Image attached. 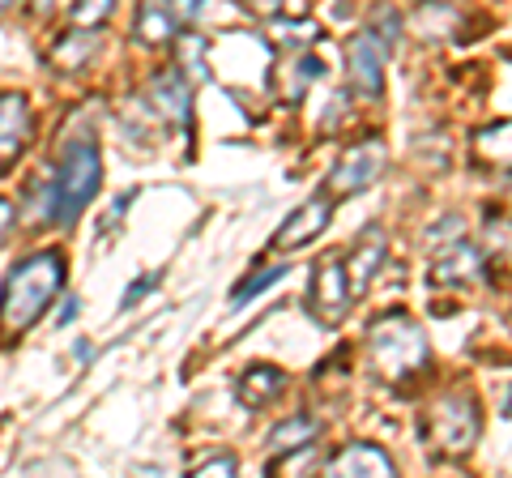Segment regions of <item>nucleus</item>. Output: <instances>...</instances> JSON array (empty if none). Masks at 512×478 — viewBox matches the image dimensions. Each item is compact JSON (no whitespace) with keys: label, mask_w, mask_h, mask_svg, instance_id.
I'll return each mask as SVG.
<instances>
[{"label":"nucleus","mask_w":512,"mask_h":478,"mask_svg":"<svg viewBox=\"0 0 512 478\" xmlns=\"http://www.w3.org/2000/svg\"><path fill=\"white\" fill-rule=\"evenodd\" d=\"M64 286V257L60 252H30L5 274L0 286V333L18 338L47 312V304Z\"/></svg>","instance_id":"1"},{"label":"nucleus","mask_w":512,"mask_h":478,"mask_svg":"<svg viewBox=\"0 0 512 478\" xmlns=\"http://www.w3.org/2000/svg\"><path fill=\"white\" fill-rule=\"evenodd\" d=\"M367 359L380 380L389 385H402V380L419 376L427 363H431V346H427V333L423 325L406 312H384L367 329Z\"/></svg>","instance_id":"2"},{"label":"nucleus","mask_w":512,"mask_h":478,"mask_svg":"<svg viewBox=\"0 0 512 478\" xmlns=\"http://www.w3.org/2000/svg\"><path fill=\"white\" fill-rule=\"evenodd\" d=\"M103 184V163H99V146L94 137H69V146L60 150L56 171L47 175V188H52V205H56V222L60 227H73L77 214L94 201Z\"/></svg>","instance_id":"3"},{"label":"nucleus","mask_w":512,"mask_h":478,"mask_svg":"<svg viewBox=\"0 0 512 478\" xmlns=\"http://www.w3.org/2000/svg\"><path fill=\"white\" fill-rule=\"evenodd\" d=\"M478 432H483V414H478L474 393L466 389H448L423 410V440L440 457H461L474 449Z\"/></svg>","instance_id":"4"},{"label":"nucleus","mask_w":512,"mask_h":478,"mask_svg":"<svg viewBox=\"0 0 512 478\" xmlns=\"http://www.w3.org/2000/svg\"><path fill=\"white\" fill-rule=\"evenodd\" d=\"M397 26L402 22H397L393 9H376L372 22L346 43V73H350V86L359 94H380L384 65H389V56L397 47Z\"/></svg>","instance_id":"5"},{"label":"nucleus","mask_w":512,"mask_h":478,"mask_svg":"<svg viewBox=\"0 0 512 478\" xmlns=\"http://www.w3.org/2000/svg\"><path fill=\"white\" fill-rule=\"evenodd\" d=\"M384 163H389V146L380 137H367V141H355L350 150H342V158L333 163L329 171V201L333 197H355L363 188H372L380 175H384Z\"/></svg>","instance_id":"6"},{"label":"nucleus","mask_w":512,"mask_h":478,"mask_svg":"<svg viewBox=\"0 0 512 478\" xmlns=\"http://www.w3.org/2000/svg\"><path fill=\"white\" fill-rule=\"evenodd\" d=\"M308 308L320 325H338L346 308H350V286L342 274V257H325L312 269V291H308Z\"/></svg>","instance_id":"7"},{"label":"nucleus","mask_w":512,"mask_h":478,"mask_svg":"<svg viewBox=\"0 0 512 478\" xmlns=\"http://www.w3.org/2000/svg\"><path fill=\"white\" fill-rule=\"evenodd\" d=\"M210 56L218 60L227 82H261V73L269 69V43L256 35H227L218 47H210Z\"/></svg>","instance_id":"8"},{"label":"nucleus","mask_w":512,"mask_h":478,"mask_svg":"<svg viewBox=\"0 0 512 478\" xmlns=\"http://www.w3.org/2000/svg\"><path fill=\"white\" fill-rule=\"evenodd\" d=\"M329 218H333V201L320 193V197H312V201H303L299 210L291 214L278 227V235H274V248H282V252H295V248H303V244H312L316 235H325V227H329Z\"/></svg>","instance_id":"9"},{"label":"nucleus","mask_w":512,"mask_h":478,"mask_svg":"<svg viewBox=\"0 0 512 478\" xmlns=\"http://www.w3.org/2000/svg\"><path fill=\"white\" fill-rule=\"evenodd\" d=\"M380 261H384V231L380 227H367L355 239V248L342 257V274H346V286H350V299L363 295L367 286H372Z\"/></svg>","instance_id":"10"},{"label":"nucleus","mask_w":512,"mask_h":478,"mask_svg":"<svg viewBox=\"0 0 512 478\" xmlns=\"http://www.w3.org/2000/svg\"><path fill=\"white\" fill-rule=\"evenodd\" d=\"M197 5H141L137 9V26L133 35L141 43H167V39H180L188 22H197Z\"/></svg>","instance_id":"11"},{"label":"nucleus","mask_w":512,"mask_h":478,"mask_svg":"<svg viewBox=\"0 0 512 478\" xmlns=\"http://www.w3.org/2000/svg\"><path fill=\"white\" fill-rule=\"evenodd\" d=\"M483 274V252L466 239H448V244L436 248V257H431V282L440 286H461Z\"/></svg>","instance_id":"12"},{"label":"nucleus","mask_w":512,"mask_h":478,"mask_svg":"<svg viewBox=\"0 0 512 478\" xmlns=\"http://www.w3.org/2000/svg\"><path fill=\"white\" fill-rule=\"evenodd\" d=\"M325 478H397V470L376 444H346V449L329 461Z\"/></svg>","instance_id":"13"},{"label":"nucleus","mask_w":512,"mask_h":478,"mask_svg":"<svg viewBox=\"0 0 512 478\" xmlns=\"http://www.w3.org/2000/svg\"><path fill=\"white\" fill-rule=\"evenodd\" d=\"M150 103L158 116H167L171 124H188V107H192V86L180 69H158L150 77Z\"/></svg>","instance_id":"14"},{"label":"nucleus","mask_w":512,"mask_h":478,"mask_svg":"<svg viewBox=\"0 0 512 478\" xmlns=\"http://www.w3.org/2000/svg\"><path fill=\"white\" fill-rule=\"evenodd\" d=\"M30 137V107L22 94L0 90V167H9L13 158L22 154Z\"/></svg>","instance_id":"15"},{"label":"nucleus","mask_w":512,"mask_h":478,"mask_svg":"<svg viewBox=\"0 0 512 478\" xmlns=\"http://www.w3.org/2000/svg\"><path fill=\"white\" fill-rule=\"evenodd\" d=\"M286 389V372L274 368V363H256V368H248L244 376H239V402L244 406H269L274 397Z\"/></svg>","instance_id":"16"},{"label":"nucleus","mask_w":512,"mask_h":478,"mask_svg":"<svg viewBox=\"0 0 512 478\" xmlns=\"http://www.w3.org/2000/svg\"><path fill=\"white\" fill-rule=\"evenodd\" d=\"M94 52H99V30H69V35H60L52 43V65L60 73H77L86 69V60H94Z\"/></svg>","instance_id":"17"},{"label":"nucleus","mask_w":512,"mask_h":478,"mask_svg":"<svg viewBox=\"0 0 512 478\" xmlns=\"http://www.w3.org/2000/svg\"><path fill=\"white\" fill-rule=\"evenodd\" d=\"M474 154H478V163H487L495 171H512V120H500V124L478 129Z\"/></svg>","instance_id":"18"},{"label":"nucleus","mask_w":512,"mask_h":478,"mask_svg":"<svg viewBox=\"0 0 512 478\" xmlns=\"http://www.w3.org/2000/svg\"><path fill=\"white\" fill-rule=\"evenodd\" d=\"M316 432H320V423L316 419H308V414H295V419H286V423H278L274 432H269V453L274 457H286V453H303V449H312V440H316Z\"/></svg>","instance_id":"19"},{"label":"nucleus","mask_w":512,"mask_h":478,"mask_svg":"<svg viewBox=\"0 0 512 478\" xmlns=\"http://www.w3.org/2000/svg\"><path fill=\"white\" fill-rule=\"evenodd\" d=\"M320 73H325V60L316 52H303L299 60H291V77H286V99H303L312 82H320Z\"/></svg>","instance_id":"20"},{"label":"nucleus","mask_w":512,"mask_h":478,"mask_svg":"<svg viewBox=\"0 0 512 478\" xmlns=\"http://www.w3.org/2000/svg\"><path fill=\"white\" fill-rule=\"evenodd\" d=\"M286 278V265H269V269H256V274L248 278V282H239L235 286V304H248L252 295H261V291H269L274 282H282Z\"/></svg>","instance_id":"21"},{"label":"nucleus","mask_w":512,"mask_h":478,"mask_svg":"<svg viewBox=\"0 0 512 478\" xmlns=\"http://www.w3.org/2000/svg\"><path fill=\"white\" fill-rule=\"evenodd\" d=\"M111 18V0H94V5H73V26L77 30H94L99 22Z\"/></svg>","instance_id":"22"},{"label":"nucleus","mask_w":512,"mask_h":478,"mask_svg":"<svg viewBox=\"0 0 512 478\" xmlns=\"http://www.w3.org/2000/svg\"><path fill=\"white\" fill-rule=\"evenodd\" d=\"M239 474V461L235 457H210L205 466H197L188 478H235Z\"/></svg>","instance_id":"23"},{"label":"nucleus","mask_w":512,"mask_h":478,"mask_svg":"<svg viewBox=\"0 0 512 478\" xmlns=\"http://www.w3.org/2000/svg\"><path fill=\"white\" fill-rule=\"evenodd\" d=\"M154 286H158L154 274H150V278H141V282H133V286H128V295H124V304H137V299L146 295V291H154Z\"/></svg>","instance_id":"24"},{"label":"nucleus","mask_w":512,"mask_h":478,"mask_svg":"<svg viewBox=\"0 0 512 478\" xmlns=\"http://www.w3.org/2000/svg\"><path fill=\"white\" fill-rule=\"evenodd\" d=\"M9 227H13V205H9L5 197H0V239L9 235Z\"/></svg>","instance_id":"25"},{"label":"nucleus","mask_w":512,"mask_h":478,"mask_svg":"<svg viewBox=\"0 0 512 478\" xmlns=\"http://www.w3.org/2000/svg\"><path fill=\"white\" fill-rule=\"evenodd\" d=\"M73 321H77V299H69L64 312H60V325H73Z\"/></svg>","instance_id":"26"}]
</instances>
